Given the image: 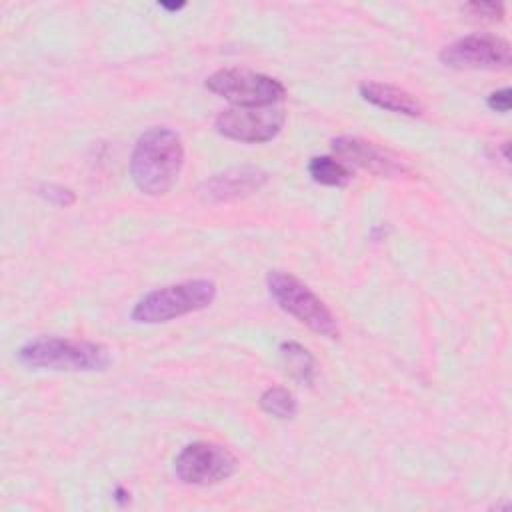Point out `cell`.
Segmentation results:
<instances>
[{"label": "cell", "instance_id": "cell-1", "mask_svg": "<svg viewBox=\"0 0 512 512\" xmlns=\"http://www.w3.org/2000/svg\"><path fill=\"white\" fill-rule=\"evenodd\" d=\"M182 164V138L166 126H152L138 136L132 148L130 176L140 192L160 196L174 186Z\"/></svg>", "mask_w": 512, "mask_h": 512}, {"label": "cell", "instance_id": "cell-2", "mask_svg": "<svg viewBox=\"0 0 512 512\" xmlns=\"http://www.w3.org/2000/svg\"><path fill=\"white\" fill-rule=\"evenodd\" d=\"M18 360L20 364L34 370L94 372L106 370L112 362V354L106 346L98 342L40 336L20 346Z\"/></svg>", "mask_w": 512, "mask_h": 512}, {"label": "cell", "instance_id": "cell-3", "mask_svg": "<svg viewBox=\"0 0 512 512\" xmlns=\"http://www.w3.org/2000/svg\"><path fill=\"white\" fill-rule=\"evenodd\" d=\"M216 298V284L208 278L184 280L178 284L162 286L158 290L142 296L130 318L138 324H160L174 318H180L190 312H198L208 308Z\"/></svg>", "mask_w": 512, "mask_h": 512}, {"label": "cell", "instance_id": "cell-4", "mask_svg": "<svg viewBox=\"0 0 512 512\" xmlns=\"http://www.w3.org/2000/svg\"><path fill=\"white\" fill-rule=\"evenodd\" d=\"M266 288L274 302L308 326L312 332L336 340L340 336L338 322L328 306L296 276L282 270H270L266 274Z\"/></svg>", "mask_w": 512, "mask_h": 512}, {"label": "cell", "instance_id": "cell-5", "mask_svg": "<svg viewBox=\"0 0 512 512\" xmlns=\"http://www.w3.org/2000/svg\"><path fill=\"white\" fill-rule=\"evenodd\" d=\"M206 88L236 106H270L286 96L280 80L238 68H224L206 78Z\"/></svg>", "mask_w": 512, "mask_h": 512}, {"label": "cell", "instance_id": "cell-6", "mask_svg": "<svg viewBox=\"0 0 512 512\" xmlns=\"http://www.w3.org/2000/svg\"><path fill=\"white\" fill-rule=\"evenodd\" d=\"M236 456L214 442L186 444L174 460V472L180 482L192 486H212L236 472Z\"/></svg>", "mask_w": 512, "mask_h": 512}, {"label": "cell", "instance_id": "cell-7", "mask_svg": "<svg viewBox=\"0 0 512 512\" xmlns=\"http://www.w3.org/2000/svg\"><path fill=\"white\" fill-rule=\"evenodd\" d=\"M286 114L278 104L270 106H234L222 110L216 120V132L238 142H268L284 126Z\"/></svg>", "mask_w": 512, "mask_h": 512}, {"label": "cell", "instance_id": "cell-8", "mask_svg": "<svg viewBox=\"0 0 512 512\" xmlns=\"http://www.w3.org/2000/svg\"><path fill=\"white\" fill-rule=\"evenodd\" d=\"M440 62L454 70H506L512 62L508 40L492 34H470L444 46Z\"/></svg>", "mask_w": 512, "mask_h": 512}, {"label": "cell", "instance_id": "cell-9", "mask_svg": "<svg viewBox=\"0 0 512 512\" xmlns=\"http://www.w3.org/2000/svg\"><path fill=\"white\" fill-rule=\"evenodd\" d=\"M332 150L344 164L358 166L382 178H400L410 174V168L406 166V162L398 158L394 152L358 136L334 138Z\"/></svg>", "mask_w": 512, "mask_h": 512}, {"label": "cell", "instance_id": "cell-10", "mask_svg": "<svg viewBox=\"0 0 512 512\" xmlns=\"http://www.w3.org/2000/svg\"><path fill=\"white\" fill-rule=\"evenodd\" d=\"M268 182V174L256 166H236L218 172L198 186L204 202H228L258 192Z\"/></svg>", "mask_w": 512, "mask_h": 512}, {"label": "cell", "instance_id": "cell-11", "mask_svg": "<svg viewBox=\"0 0 512 512\" xmlns=\"http://www.w3.org/2000/svg\"><path fill=\"white\" fill-rule=\"evenodd\" d=\"M358 92L366 102H370L382 110L394 112V114H404V116L414 118L424 112L422 102L414 94H410L408 90L398 88L394 84L366 80L358 86Z\"/></svg>", "mask_w": 512, "mask_h": 512}, {"label": "cell", "instance_id": "cell-12", "mask_svg": "<svg viewBox=\"0 0 512 512\" xmlns=\"http://www.w3.org/2000/svg\"><path fill=\"white\" fill-rule=\"evenodd\" d=\"M308 174L316 184L342 188L352 180V170L334 156H312L308 160Z\"/></svg>", "mask_w": 512, "mask_h": 512}, {"label": "cell", "instance_id": "cell-13", "mask_svg": "<svg viewBox=\"0 0 512 512\" xmlns=\"http://www.w3.org/2000/svg\"><path fill=\"white\" fill-rule=\"evenodd\" d=\"M280 356L286 366V370L304 384H312L316 368L312 354L298 342H282L280 344Z\"/></svg>", "mask_w": 512, "mask_h": 512}, {"label": "cell", "instance_id": "cell-14", "mask_svg": "<svg viewBox=\"0 0 512 512\" xmlns=\"http://www.w3.org/2000/svg\"><path fill=\"white\" fill-rule=\"evenodd\" d=\"M260 408L280 420H290L298 412V402L294 394L288 388L282 386H272L262 392L260 396Z\"/></svg>", "mask_w": 512, "mask_h": 512}, {"label": "cell", "instance_id": "cell-15", "mask_svg": "<svg viewBox=\"0 0 512 512\" xmlns=\"http://www.w3.org/2000/svg\"><path fill=\"white\" fill-rule=\"evenodd\" d=\"M462 12L482 22H498L504 18V6L500 2H468L462 6Z\"/></svg>", "mask_w": 512, "mask_h": 512}, {"label": "cell", "instance_id": "cell-16", "mask_svg": "<svg viewBox=\"0 0 512 512\" xmlns=\"http://www.w3.org/2000/svg\"><path fill=\"white\" fill-rule=\"evenodd\" d=\"M38 194L54 206H64L66 208V206H72L76 202V194L70 188L62 186V184H52V182L50 184H40Z\"/></svg>", "mask_w": 512, "mask_h": 512}, {"label": "cell", "instance_id": "cell-17", "mask_svg": "<svg viewBox=\"0 0 512 512\" xmlns=\"http://www.w3.org/2000/svg\"><path fill=\"white\" fill-rule=\"evenodd\" d=\"M510 88H500L496 92H492L488 98H486V106L494 112H500V114H506L510 110V104H512V98H510Z\"/></svg>", "mask_w": 512, "mask_h": 512}, {"label": "cell", "instance_id": "cell-18", "mask_svg": "<svg viewBox=\"0 0 512 512\" xmlns=\"http://www.w3.org/2000/svg\"><path fill=\"white\" fill-rule=\"evenodd\" d=\"M186 4L184 2H178V4H168V2H160V8H164V10H170V12H178V10H182Z\"/></svg>", "mask_w": 512, "mask_h": 512}]
</instances>
